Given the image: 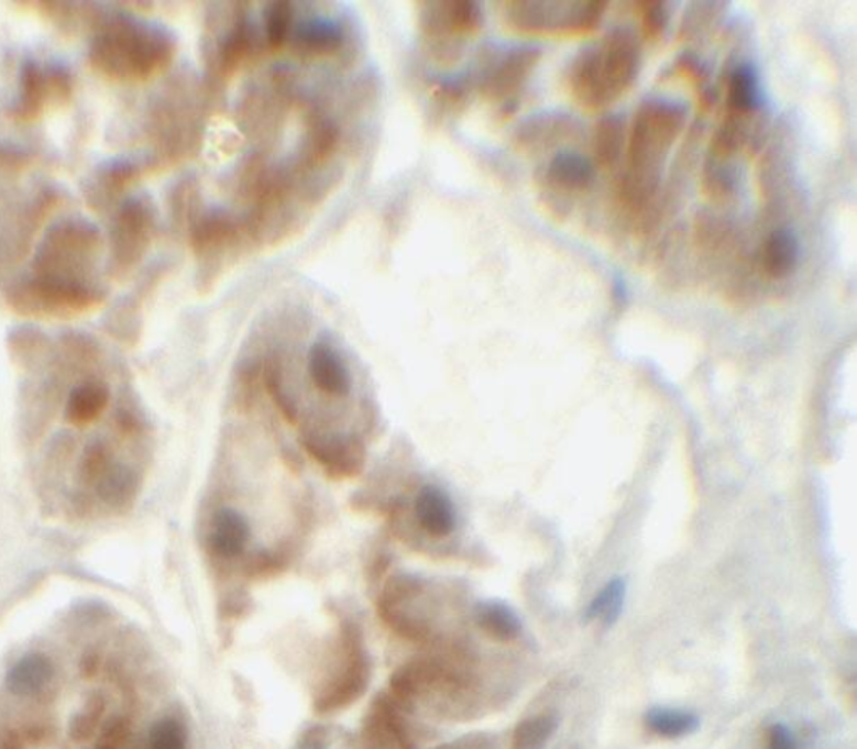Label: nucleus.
Masks as SVG:
<instances>
[{"label":"nucleus","instance_id":"nucleus-16","mask_svg":"<svg viewBox=\"0 0 857 749\" xmlns=\"http://www.w3.org/2000/svg\"><path fill=\"white\" fill-rule=\"evenodd\" d=\"M54 676L53 661L41 652L24 656L6 678V686L19 697L35 696Z\"/></svg>","mask_w":857,"mask_h":749},{"label":"nucleus","instance_id":"nucleus-14","mask_svg":"<svg viewBox=\"0 0 857 749\" xmlns=\"http://www.w3.org/2000/svg\"><path fill=\"white\" fill-rule=\"evenodd\" d=\"M150 164L147 161L133 159V157H112L105 161L86 181V201L95 210H105L146 172Z\"/></svg>","mask_w":857,"mask_h":749},{"label":"nucleus","instance_id":"nucleus-21","mask_svg":"<svg viewBox=\"0 0 857 749\" xmlns=\"http://www.w3.org/2000/svg\"><path fill=\"white\" fill-rule=\"evenodd\" d=\"M648 729L663 738H683L699 729V716L675 707H651L645 716Z\"/></svg>","mask_w":857,"mask_h":749},{"label":"nucleus","instance_id":"nucleus-35","mask_svg":"<svg viewBox=\"0 0 857 749\" xmlns=\"http://www.w3.org/2000/svg\"><path fill=\"white\" fill-rule=\"evenodd\" d=\"M130 736V725L124 719H112L108 726H106L105 733H102V745L109 746V748L116 749L118 746L123 745Z\"/></svg>","mask_w":857,"mask_h":749},{"label":"nucleus","instance_id":"nucleus-30","mask_svg":"<svg viewBox=\"0 0 857 749\" xmlns=\"http://www.w3.org/2000/svg\"><path fill=\"white\" fill-rule=\"evenodd\" d=\"M105 700L99 696H92L86 704L85 712L74 716L69 726V735L74 741H88L95 735L98 723L101 722L105 713Z\"/></svg>","mask_w":857,"mask_h":749},{"label":"nucleus","instance_id":"nucleus-11","mask_svg":"<svg viewBox=\"0 0 857 749\" xmlns=\"http://www.w3.org/2000/svg\"><path fill=\"white\" fill-rule=\"evenodd\" d=\"M539 53L536 47H516L501 54L487 66L481 80V92L503 106L515 104L526 80L538 66Z\"/></svg>","mask_w":857,"mask_h":749},{"label":"nucleus","instance_id":"nucleus-4","mask_svg":"<svg viewBox=\"0 0 857 749\" xmlns=\"http://www.w3.org/2000/svg\"><path fill=\"white\" fill-rule=\"evenodd\" d=\"M640 70V44L625 29L578 54L568 76L571 96L586 111H602L634 86Z\"/></svg>","mask_w":857,"mask_h":749},{"label":"nucleus","instance_id":"nucleus-31","mask_svg":"<svg viewBox=\"0 0 857 749\" xmlns=\"http://www.w3.org/2000/svg\"><path fill=\"white\" fill-rule=\"evenodd\" d=\"M151 749H186V729L176 719H163L151 729Z\"/></svg>","mask_w":857,"mask_h":749},{"label":"nucleus","instance_id":"nucleus-37","mask_svg":"<svg viewBox=\"0 0 857 749\" xmlns=\"http://www.w3.org/2000/svg\"><path fill=\"white\" fill-rule=\"evenodd\" d=\"M677 70L682 76H685L686 79L693 80V85H704L705 82V70L700 67V64L693 57H682L679 66H677Z\"/></svg>","mask_w":857,"mask_h":749},{"label":"nucleus","instance_id":"nucleus-17","mask_svg":"<svg viewBox=\"0 0 857 749\" xmlns=\"http://www.w3.org/2000/svg\"><path fill=\"white\" fill-rule=\"evenodd\" d=\"M545 176L551 188L564 192H578L590 188L595 169L592 163L580 154L560 153L550 161Z\"/></svg>","mask_w":857,"mask_h":749},{"label":"nucleus","instance_id":"nucleus-6","mask_svg":"<svg viewBox=\"0 0 857 749\" xmlns=\"http://www.w3.org/2000/svg\"><path fill=\"white\" fill-rule=\"evenodd\" d=\"M74 82L73 70L61 60L24 57L19 66L18 91L8 108L9 118L19 124L37 121L53 106L69 102Z\"/></svg>","mask_w":857,"mask_h":749},{"label":"nucleus","instance_id":"nucleus-19","mask_svg":"<svg viewBox=\"0 0 857 749\" xmlns=\"http://www.w3.org/2000/svg\"><path fill=\"white\" fill-rule=\"evenodd\" d=\"M759 108V76L750 64H740L728 77L727 115L746 119Z\"/></svg>","mask_w":857,"mask_h":749},{"label":"nucleus","instance_id":"nucleus-26","mask_svg":"<svg viewBox=\"0 0 857 749\" xmlns=\"http://www.w3.org/2000/svg\"><path fill=\"white\" fill-rule=\"evenodd\" d=\"M297 44L304 53L308 54L333 53L342 44V32L336 25L316 22L300 31Z\"/></svg>","mask_w":857,"mask_h":749},{"label":"nucleus","instance_id":"nucleus-8","mask_svg":"<svg viewBox=\"0 0 857 749\" xmlns=\"http://www.w3.org/2000/svg\"><path fill=\"white\" fill-rule=\"evenodd\" d=\"M156 230V213L146 196L120 202L109 224V272L116 278L130 273L146 255Z\"/></svg>","mask_w":857,"mask_h":749},{"label":"nucleus","instance_id":"nucleus-20","mask_svg":"<svg viewBox=\"0 0 857 749\" xmlns=\"http://www.w3.org/2000/svg\"><path fill=\"white\" fill-rule=\"evenodd\" d=\"M474 620L477 626L497 641H515L521 635V620L518 614L499 601H486L477 604L474 609Z\"/></svg>","mask_w":857,"mask_h":749},{"label":"nucleus","instance_id":"nucleus-38","mask_svg":"<svg viewBox=\"0 0 857 749\" xmlns=\"http://www.w3.org/2000/svg\"><path fill=\"white\" fill-rule=\"evenodd\" d=\"M101 656L98 652H88L81 661V673L85 678H95L101 670Z\"/></svg>","mask_w":857,"mask_h":749},{"label":"nucleus","instance_id":"nucleus-23","mask_svg":"<svg viewBox=\"0 0 857 749\" xmlns=\"http://www.w3.org/2000/svg\"><path fill=\"white\" fill-rule=\"evenodd\" d=\"M627 596V584L623 579H613L600 591L598 596L590 603L586 619L600 620L605 626H612L623 610Z\"/></svg>","mask_w":857,"mask_h":749},{"label":"nucleus","instance_id":"nucleus-29","mask_svg":"<svg viewBox=\"0 0 857 749\" xmlns=\"http://www.w3.org/2000/svg\"><path fill=\"white\" fill-rule=\"evenodd\" d=\"M744 122L746 119L734 118V115L725 118L714 141H712V151H714L715 156L728 157L737 153L738 147L743 146L744 141H746Z\"/></svg>","mask_w":857,"mask_h":749},{"label":"nucleus","instance_id":"nucleus-12","mask_svg":"<svg viewBox=\"0 0 857 749\" xmlns=\"http://www.w3.org/2000/svg\"><path fill=\"white\" fill-rule=\"evenodd\" d=\"M410 516L424 537L446 540L458 530V509L454 500L442 485H420L410 503Z\"/></svg>","mask_w":857,"mask_h":749},{"label":"nucleus","instance_id":"nucleus-28","mask_svg":"<svg viewBox=\"0 0 857 749\" xmlns=\"http://www.w3.org/2000/svg\"><path fill=\"white\" fill-rule=\"evenodd\" d=\"M294 18V5L287 2H274L265 11L266 41L274 49H281L287 44L288 32Z\"/></svg>","mask_w":857,"mask_h":749},{"label":"nucleus","instance_id":"nucleus-27","mask_svg":"<svg viewBox=\"0 0 857 749\" xmlns=\"http://www.w3.org/2000/svg\"><path fill=\"white\" fill-rule=\"evenodd\" d=\"M634 9L640 22L641 41L657 43L669 22L666 2H637Z\"/></svg>","mask_w":857,"mask_h":749},{"label":"nucleus","instance_id":"nucleus-41","mask_svg":"<svg viewBox=\"0 0 857 749\" xmlns=\"http://www.w3.org/2000/svg\"><path fill=\"white\" fill-rule=\"evenodd\" d=\"M0 260H2V256H0Z\"/></svg>","mask_w":857,"mask_h":749},{"label":"nucleus","instance_id":"nucleus-7","mask_svg":"<svg viewBox=\"0 0 857 749\" xmlns=\"http://www.w3.org/2000/svg\"><path fill=\"white\" fill-rule=\"evenodd\" d=\"M371 676V656L365 649L361 628L352 620H345L340 629L339 670L317 696L314 704L317 713L330 715L352 706L367 693Z\"/></svg>","mask_w":857,"mask_h":749},{"label":"nucleus","instance_id":"nucleus-36","mask_svg":"<svg viewBox=\"0 0 857 749\" xmlns=\"http://www.w3.org/2000/svg\"><path fill=\"white\" fill-rule=\"evenodd\" d=\"M329 745L327 729L322 726H314L300 736L295 749H329Z\"/></svg>","mask_w":857,"mask_h":749},{"label":"nucleus","instance_id":"nucleus-24","mask_svg":"<svg viewBox=\"0 0 857 749\" xmlns=\"http://www.w3.org/2000/svg\"><path fill=\"white\" fill-rule=\"evenodd\" d=\"M571 121L557 115H541L532 121L526 122L525 126L519 128L516 140L521 147H535L539 144H547L553 140H560L563 134L570 133Z\"/></svg>","mask_w":857,"mask_h":749},{"label":"nucleus","instance_id":"nucleus-13","mask_svg":"<svg viewBox=\"0 0 857 749\" xmlns=\"http://www.w3.org/2000/svg\"><path fill=\"white\" fill-rule=\"evenodd\" d=\"M483 14L474 2H444L424 4L420 27L432 43L451 44L455 37H468L480 31Z\"/></svg>","mask_w":857,"mask_h":749},{"label":"nucleus","instance_id":"nucleus-1","mask_svg":"<svg viewBox=\"0 0 857 749\" xmlns=\"http://www.w3.org/2000/svg\"><path fill=\"white\" fill-rule=\"evenodd\" d=\"M102 234L86 218L70 217L44 234L31 272L11 283L6 300L28 317L67 318L101 307L106 291L98 278Z\"/></svg>","mask_w":857,"mask_h":749},{"label":"nucleus","instance_id":"nucleus-25","mask_svg":"<svg viewBox=\"0 0 857 749\" xmlns=\"http://www.w3.org/2000/svg\"><path fill=\"white\" fill-rule=\"evenodd\" d=\"M557 729L558 718L551 715L525 719L513 733L512 749H545Z\"/></svg>","mask_w":857,"mask_h":749},{"label":"nucleus","instance_id":"nucleus-18","mask_svg":"<svg viewBox=\"0 0 857 749\" xmlns=\"http://www.w3.org/2000/svg\"><path fill=\"white\" fill-rule=\"evenodd\" d=\"M799 262V241L792 231H772L762 247V268L772 279H784L794 273Z\"/></svg>","mask_w":857,"mask_h":749},{"label":"nucleus","instance_id":"nucleus-32","mask_svg":"<svg viewBox=\"0 0 857 749\" xmlns=\"http://www.w3.org/2000/svg\"><path fill=\"white\" fill-rule=\"evenodd\" d=\"M34 154L28 147L0 141V175H19L29 168Z\"/></svg>","mask_w":857,"mask_h":749},{"label":"nucleus","instance_id":"nucleus-3","mask_svg":"<svg viewBox=\"0 0 857 749\" xmlns=\"http://www.w3.org/2000/svg\"><path fill=\"white\" fill-rule=\"evenodd\" d=\"M683 126L685 108L677 102L651 99L638 109L628 140L627 175L622 183L623 205L635 213L645 210L657 195L667 157Z\"/></svg>","mask_w":857,"mask_h":749},{"label":"nucleus","instance_id":"nucleus-34","mask_svg":"<svg viewBox=\"0 0 857 749\" xmlns=\"http://www.w3.org/2000/svg\"><path fill=\"white\" fill-rule=\"evenodd\" d=\"M767 746H769V749H799L798 741H795L791 729L782 725V723H777L769 729Z\"/></svg>","mask_w":857,"mask_h":749},{"label":"nucleus","instance_id":"nucleus-39","mask_svg":"<svg viewBox=\"0 0 857 749\" xmlns=\"http://www.w3.org/2000/svg\"><path fill=\"white\" fill-rule=\"evenodd\" d=\"M0 749H25L24 738L19 733H9L0 738Z\"/></svg>","mask_w":857,"mask_h":749},{"label":"nucleus","instance_id":"nucleus-2","mask_svg":"<svg viewBox=\"0 0 857 749\" xmlns=\"http://www.w3.org/2000/svg\"><path fill=\"white\" fill-rule=\"evenodd\" d=\"M176 41L158 24L102 9L92 24L88 63L112 82H144L172 64Z\"/></svg>","mask_w":857,"mask_h":749},{"label":"nucleus","instance_id":"nucleus-5","mask_svg":"<svg viewBox=\"0 0 857 749\" xmlns=\"http://www.w3.org/2000/svg\"><path fill=\"white\" fill-rule=\"evenodd\" d=\"M608 9V2H508L503 5L504 21L513 31L526 35L576 37L595 31Z\"/></svg>","mask_w":857,"mask_h":749},{"label":"nucleus","instance_id":"nucleus-15","mask_svg":"<svg viewBox=\"0 0 857 749\" xmlns=\"http://www.w3.org/2000/svg\"><path fill=\"white\" fill-rule=\"evenodd\" d=\"M111 397V387L105 378L98 375L79 378L67 390L66 407H64L66 422L77 429L99 422L102 415L108 411Z\"/></svg>","mask_w":857,"mask_h":749},{"label":"nucleus","instance_id":"nucleus-33","mask_svg":"<svg viewBox=\"0 0 857 749\" xmlns=\"http://www.w3.org/2000/svg\"><path fill=\"white\" fill-rule=\"evenodd\" d=\"M432 749H499L496 736L490 733H471L452 741L442 742Z\"/></svg>","mask_w":857,"mask_h":749},{"label":"nucleus","instance_id":"nucleus-40","mask_svg":"<svg viewBox=\"0 0 857 749\" xmlns=\"http://www.w3.org/2000/svg\"><path fill=\"white\" fill-rule=\"evenodd\" d=\"M98 749H112V748H109V746L101 745V746H99Z\"/></svg>","mask_w":857,"mask_h":749},{"label":"nucleus","instance_id":"nucleus-9","mask_svg":"<svg viewBox=\"0 0 857 749\" xmlns=\"http://www.w3.org/2000/svg\"><path fill=\"white\" fill-rule=\"evenodd\" d=\"M307 375L311 388L326 405H347L354 394L355 382L342 352L326 337L311 343L307 353Z\"/></svg>","mask_w":857,"mask_h":749},{"label":"nucleus","instance_id":"nucleus-22","mask_svg":"<svg viewBox=\"0 0 857 749\" xmlns=\"http://www.w3.org/2000/svg\"><path fill=\"white\" fill-rule=\"evenodd\" d=\"M623 143H625V131H623L622 119L616 115L602 119L595 131V157L600 168L609 169L618 163Z\"/></svg>","mask_w":857,"mask_h":749},{"label":"nucleus","instance_id":"nucleus-10","mask_svg":"<svg viewBox=\"0 0 857 749\" xmlns=\"http://www.w3.org/2000/svg\"><path fill=\"white\" fill-rule=\"evenodd\" d=\"M204 537L211 558L220 562H235L249 555L253 527L245 514L221 503L208 513Z\"/></svg>","mask_w":857,"mask_h":749}]
</instances>
